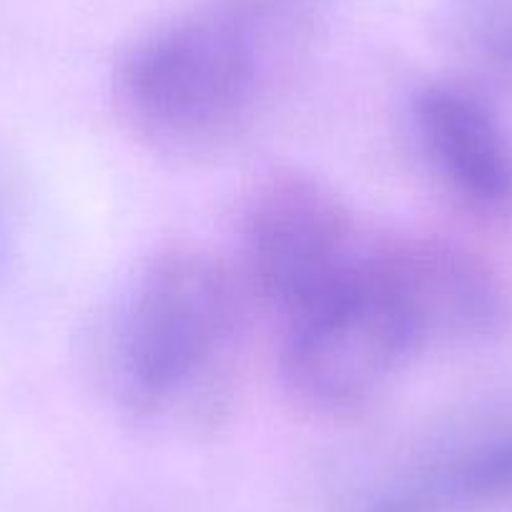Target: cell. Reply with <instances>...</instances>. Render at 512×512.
I'll list each match as a JSON object with an SVG mask.
<instances>
[{
	"label": "cell",
	"instance_id": "1",
	"mask_svg": "<svg viewBox=\"0 0 512 512\" xmlns=\"http://www.w3.org/2000/svg\"><path fill=\"white\" fill-rule=\"evenodd\" d=\"M241 334V289L206 251L171 246L136 272L108 327L113 395L146 420L206 410Z\"/></svg>",
	"mask_w": 512,
	"mask_h": 512
},
{
	"label": "cell",
	"instance_id": "2",
	"mask_svg": "<svg viewBox=\"0 0 512 512\" xmlns=\"http://www.w3.org/2000/svg\"><path fill=\"white\" fill-rule=\"evenodd\" d=\"M274 46L229 0H211L136 43L118 71V98L161 149H219L254 118Z\"/></svg>",
	"mask_w": 512,
	"mask_h": 512
},
{
	"label": "cell",
	"instance_id": "3",
	"mask_svg": "<svg viewBox=\"0 0 512 512\" xmlns=\"http://www.w3.org/2000/svg\"><path fill=\"white\" fill-rule=\"evenodd\" d=\"M417 352L410 317L364 249L337 287L289 317L284 374L304 405L349 415L377 400Z\"/></svg>",
	"mask_w": 512,
	"mask_h": 512
},
{
	"label": "cell",
	"instance_id": "4",
	"mask_svg": "<svg viewBox=\"0 0 512 512\" xmlns=\"http://www.w3.org/2000/svg\"><path fill=\"white\" fill-rule=\"evenodd\" d=\"M241 251L251 289L287 317L337 287L364 254L347 204L297 169H277L251 186Z\"/></svg>",
	"mask_w": 512,
	"mask_h": 512
},
{
	"label": "cell",
	"instance_id": "5",
	"mask_svg": "<svg viewBox=\"0 0 512 512\" xmlns=\"http://www.w3.org/2000/svg\"><path fill=\"white\" fill-rule=\"evenodd\" d=\"M369 256L410 317L420 349L482 344L507 327L510 297L470 251L437 239H397Z\"/></svg>",
	"mask_w": 512,
	"mask_h": 512
},
{
	"label": "cell",
	"instance_id": "6",
	"mask_svg": "<svg viewBox=\"0 0 512 512\" xmlns=\"http://www.w3.org/2000/svg\"><path fill=\"white\" fill-rule=\"evenodd\" d=\"M512 500V425L477 422L425 442L359 512H470Z\"/></svg>",
	"mask_w": 512,
	"mask_h": 512
},
{
	"label": "cell",
	"instance_id": "7",
	"mask_svg": "<svg viewBox=\"0 0 512 512\" xmlns=\"http://www.w3.org/2000/svg\"><path fill=\"white\" fill-rule=\"evenodd\" d=\"M422 156L442 184L475 209L512 204V151L490 108L455 83H427L412 101Z\"/></svg>",
	"mask_w": 512,
	"mask_h": 512
},
{
	"label": "cell",
	"instance_id": "8",
	"mask_svg": "<svg viewBox=\"0 0 512 512\" xmlns=\"http://www.w3.org/2000/svg\"><path fill=\"white\" fill-rule=\"evenodd\" d=\"M450 18L472 56L512 68V0H450Z\"/></svg>",
	"mask_w": 512,
	"mask_h": 512
},
{
	"label": "cell",
	"instance_id": "9",
	"mask_svg": "<svg viewBox=\"0 0 512 512\" xmlns=\"http://www.w3.org/2000/svg\"><path fill=\"white\" fill-rule=\"evenodd\" d=\"M274 43L304 26L324 0H229Z\"/></svg>",
	"mask_w": 512,
	"mask_h": 512
},
{
	"label": "cell",
	"instance_id": "10",
	"mask_svg": "<svg viewBox=\"0 0 512 512\" xmlns=\"http://www.w3.org/2000/svg\"><path fill=\"white\" fill-rule=\"evenodd\" d=\"M6 259V229H3V219H0V267Z\"/></svg>",
	"mask_w": 512,
	"mask_h": 512
}]
</instances>
